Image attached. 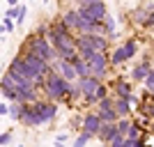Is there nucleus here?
<instances>
[{
  "mask_svg": "<svg viewBox=\"0 0 154 147\" xmlns=\"http://www.w3.org/2000/svg\"><path fill=\"white\" fill-rule=\"evenodd\" d=\"M21 122L26 124V127H42L44 124V120H42V115H39V110L35 103H26L23 106V117H21Z\"/></svg>",
  "mask_w": 154,
  "mask_h": 147,
  "instance_id": "423d86ee",
  "label": "nucleus"
},
{
  "mask_svg": "<svg viewBox=\"0 0 154 147\" xmlns=\"http://www.w3.org/2000/svg\"><path fill=\"white\" fill-rule=\"evenodd\" d=\"M129 127H131V120H129V117H120V120H117V131H120V133H127Z\"/></svg>",
  "mask_w": 154,
  "mask_h": 147,
  "instance_id": "412c9836",
  "label": "nucleus"
},
{
  "mask_svg": "<svg viewBox=\"0 0 154 147\" xmlns=\"http://www.w3.org/2000/svg\"><path fill=\"white\" fill-rule=\"evenodd\" d=\"M92 138H94V136H92L90 131H85V129H83V133H81V136L76 138V142H74V145H76V147H83V145H88V142H90Z\"/></svg>",
  "mask_w": 154,
  "mask_h": 147,
  "instance_id": "6ab92c4d",
  "label": "nucleus"
},
{
  "mask_svg": "<svg viewBox=\"0 0 154 147\" xmlns=\"http://www.w3.org/2000/svg\"><path fill=\"white\" fill-rule=\"evenodd\" d=\"M71 81H67V78L60 74V71L53 69L48 76H46L44 81V92H46V99H51V101H64V99H69V92H71Z\"/></svg>",
  "mask_w": 154,
  "mask_h": 147,
  "instance_id": "f257e3e1",
  "label": "nucleus"
},
{
  "mask_svg": "<svg viewBox=\"0 0 154 147\" xmlns=\"http://www.w3.org/2000/svg\"><path fill=\"white\" fill-rule=\"evenodd\" d=\"M26 51L37 53V55H42V58L48 60V62H53V60L58 58V53H55V48H53L48 35H42V32H35V35L26 41Z\"/></svg>",
  "mask_w": 154,
  "mask_h": 147,
  "instance_id": "f03ea898",
  "label": "nucleus"
},
{
  "mask_svg": "<svg viewBox=\"0 0 154 147\" xmlns=\"http://www.w3.org/2000/svg\"><path fill=\"white\" fill-rule=\"evenodd\" d=\"M113 90H115L117 96H124V99H129V96H131V85H129L127 81H122V78L115 83V87H113Z\"/></svg>",
  "mask_w": 154,
  "mask_h": 147,
  "instance_id": "2eb2a0df",
  "label": "nucleus"
},
{
  "mask_svg": "<svg viewBox=\"0 0 154 147\" xmlns=\"http://www.w3.org/2000/svg\"><path fill=\"white\" fill-rule=\"evenodd\" d=\"M147 14H149V12L145 9V7H138V9L134 12V23L145 28V23H147Z\"/></svg>",
  "mask_w": 154,
  "mask_h": 147,
  "instance_id": "dca6fc26",
  "label": "nucleus"
},
{
  "mask_svg": "<svg viewBox=\"0 0 154 147\" xmlns=\"http://www.w3.org/2000/svg\"><path fill=\"white\" fill-rule=\"evenodd\" d=\"M115 110H117V115H120V117H129L134 108H131V101H129V99L115 94Z\"/></svg>",
  "mask_w": 154,
  "mask_h": 147,
  "instance_id": "f8f14e48",
  "label": "nucleus"
},
{
  "mask_svg": "<svg viewBox=\"0 0 154 147\" xmlns=\"http://www.w3.org/2000/svg\"><path fill=\"white\" fill-rule=\"evenodd\" d=\"M5 16H12V19H19V5H16V7H7Z\"/></svg>",
  "mask_w": 154,
  "mask_h": 147,
  "instance_id": "bb28decb",
  "label": "nucleus"
},
{
  "mask_svg": "<svg viewBox=\"0 0 154 147\" xmlns=\"http://www.w3.org/2000/svg\"><path fill=\"white\" fill-rule=\"evenodd\" d=\"M26 14H28V7L19 5V19H16V23H23V21H26Z\"/></svg>",
  "mask_w": 154,
  "mask_h": 147,
  "instance_id": "a878e982",
  "label": "nucleus"
},
{
  "mask_svg": "<svg viewBox=\"0 0 154 147\" xmlns=\"http://www.w3.org/2000/svg\"><path fill=\"white\" fill-rule=\"evenodd\" d=\"M117 133V122H103V127H101V131H99V140L101 142H106V145H110V140H113V136Z\"/></svg>",
  "mask_w": 154,
  "mask_h": 147,
  "instance_id": "9b49d317",
  "label": "nucleus"
},
{
  "mask_svg": "<svg viewBox=\"0 0 154 147\" xmlns=\"http://www.w3.org/2000/svg\"><path fill=\"white\" fill-rule=\"evenodd\" d=\"M101 127H103V120L99 117V113H88V115L83 117V129H85V131H90L94 138L99 136Z\"/></svg>",
  "mask_w": 154,
  "mask_h": 147,
  "instance_id": "6e6552de",
  "label": "nucleus"
},
{
  "mask_svg": "<svg viewBox=\"0 0 154 147\" xmlns=\"http://www.w3.org/2000/svg\"><path fill=\"white\" fill-rule=\"evenodd\" d=\"M149 69H152V64H149V60H143V62H138L131 69V81H138V83H145V78H147Z\"/></svg>",
  "mask_w": 154,
  "mask_h": 147,
  "instance_id": "9d476101",
  "label": "nucleus"
},
{
  "mask_svg": "<svg viewBox=\"0 0 154 147\" xmlns=\"http://www.w3.org/2000/svg\"><path fill=\"white\" fill-rule=\"evenodd\" d=\"M60 19H62V23L69 28L71 32H81V12H78V9H67Z\"/></svg>",
  "mask_w": 154,
  "mask_h": 147,
  "instance_id": "1a4fd4ad",
  "label": "nucleus"
},
{
  "mask_svg": "<svg viewBox=\"0 0 154 147\" xmlns=\"http://www.w3.org/2000/svg\"><path fill=\"white\" fill-rule=\"evenodd\" d=\"M101 23H103V35H108V37H115L117 35V23L110 14H106V19H103Z\"/></svg>",
  "mask_w": 154,
  "mask_h": 147,
  "instance_id": "4468645a",
  "label": "nucleus"
},
{
  "mask_svg": "<svg viewBox=\"0 0 154 147\" xmlns=\"http://www.w3.org/2000/svg\"><path fill=\"white\" fill-rule=\"evenodd\" d=\"M42 2H44V5H46V2H51V0H42Z\"/></svg>",
  "mask_w": 154,
  "mask_h": 147,
  "instance_id": "7c9ffc66",
  "label": "nucleus"
},
{
  "mask_svg": "<svg viewBox=\"0 0 154 147\" xmlns=\"http://www.w3.org/2000/svg\"><path fill=\"white\" fill-rule=\"evenodd\" d=\"M124 48H127V53H129V58H134L136 53H138V41H136V39H127V41H124Z\"/></svg>",
  "mask_w": 154,
  "mask_h": 147,
  "instance_id": "a211bd4d",
  "label": "nucleus"
},
{
  "mask_svg": "<svg viewBox=\"0 0 154 147\" xmlns=\"http://www.w3.org/2000/svg\"><path fill=\"white\" fill-rule=\"evenodd\" d=\"M55 142H67V133H58L55 136Z\"/></svg>",
  "mask_w": 154,
  "mask_h": 147,
  "instance_id": "c85d7f7f",
  "label": "nucleus"
},
{
  "mask_svg": "<svg viewBox=\"0 0 154 147\" xmlns=\"http://www.w3.org/2000/svg\"><path fill=\"white\" fill-rule=\"evenodd\" d=\"M103 96H108V87H106V85L101 83V85H99V90H97V92H94V99H97V103L101 101Z\"/></svg>",
  "mask_w": 154,
  "mask_h": 147,
  "instance_id": "5701e85b",
  "label": "nucleus"
},
{
  "mask_svg": "<svg viewBox=\"0 0 154 147\" xmlns=\"http://www.w3.org/2000/svg\"><path fill=\"white\" fill-rule=\"evenodd\" d=\"M23 2H26V0H23Z\"/></svg>",
  "mask_w": 154,
  "mask_h": 147,
  "instance_id": "2f4dec72",
  "label": "nucleus"
},
{
  "mask_svg": "<svg viewBox=\"0 0 154 147\" xmlns=\"http://www.w3.org/2000/svg\"><path fill=\"white\" fill-rule=\"evenodd\" d=\"M9 110H12V101L7 103V99H5V101L0 103V115H2V117H7V115H9Z\"/></svg>",
  "mask_w": 154,
  "mask_h": 147,
  "instance_id": "b1692460",
  "label": "nucleus"
},
{
  "mask_svg": "<svg viewBox=\"0 0 154 147\" xmlns=\"http://www.w3.org/2000/svg\"><path fill=\"white\" fill-rule=\"evenodd\" d=\"M124 140H127V133H120L117 131L113 136V140H110V147H124Z\"/></svg>",
  "mask_w": 154,
  "mask_h": 147,
  "instance_id": "aec40b11",
  "label": "nucleus"
},
{
  "mask_svg": "<svg viewBox=\"0 0 154 147\" xmlns=\"http://www.w3.org/2000/svg\"><path fill=\"white\" fill-rule=\"evenodd\" d=\"M14 21L12 16H2V37L5 35H14Z\"/></svg>",
  "mask_w": 154,
  "mask_h": 147,
  "instance_id": "f3484780",
  "label": "nucleus"
},
{
  "mask_svg": "<svg viewBox=\"0 0 154 147\" xmlns=\"http://www.w3.org/2000/svg\"><path fill=\"white\" fill-rule=\"evenodd\" d=\"M12 133H7V131H2V133H0V145H12Z\"/></svg>",
  "mask_w": 154,
  "mask_h": 147,
  "instance_id": "393cba45",
  "label": "nucleus"
},
{
  "mask_svg": "<svg viewBox=\"0 0 154 147\" xmlns=\"http://www.w3.org/2000/svg\"><path fill=\"white\" fill-rule=\"evenodd\" d=\"M99 85H101V81L97 76H85V78H78V87H81V92H83V99L88 103H97L94 99V92L99 90Z\"/></svg>",
  "mask_w": 154,
  "mask_h": 147,
  "instance_id": "39448f33",
  "label": "nucleus"
},
{
  "mask_svg": "<svg viewBox=\"0 0 154 147\" xmlns=\"http://www.w3.org/2000/svg\"><path fill=\"white\" fill-rule=\"evenodd\" d=\"M35 106H37L39 115H42V120L44 122H51L53 117L58 115V101H35Z\"/></svg>",
  "mask_w": 154,
  "mask_h": 147,
  "instance_id": "0eeeda50",
  "label": "nucleus"
},
{
  "mask_svg": "<svg viewBox=\"0 0 154 147\" xmlns=\"http://www.w3.org/2000/svg\"><path fill=\"white\" fill-rule=\"evenodd\" d=\"M145 28H154V9L147 14V23H145Z\"/></svg>",
  "mask_w": 154,
  "mask_h": 147,
  "instance_id": "cd10ccee",
  "label": "nucleus"
},
{
  "mask_svg": "<svg viewBox=\"0 0 154 147\" xmlns=\"http://www.w3.org/2000/svg\"><path fill=\"white\" fill-rule=\"evenodd\" d=\"M127 60H131V58H129V53H127L124 46H117L115 51L110 53V64H122V62H127Z\"/></svg>",
  "mask_w": 154,
  "mask_h": 147,
  "instance_id": "ddd939ff",
  "label": "nucleus"
},
{
  "mask_svg": "<svg viewBox=\"0 0 154 147\" xmlns=\"http://www.w3.org/2000/svg\"><path fill=\"white\" fill-rule=\"evenodd\" d=\"M88 62H90L92 76H97L99 81H103V78H106V74H108L110 58L106 55V53H101V51H94V53H92V58H88Z\"/></svg>",
  "mask_w": 154,
  "mask_h": 147,
  "instance_id": "7ed1b4c3",
  "label": "nucleus"
},
{
  "mask_svg": "<svg viewBox=\"0 0 154 147\" xmlns=\"http://www.w3.org/2000/svg\"><path fill=\"white\" fill-rule=\"evenodd\" d=\"M78 12H81V16H83V19L94 21V23H101V21L106 19L108 9H106V5H103V0H99V2H94V5H83V7H78Z\"/></svg>",
  "mask_w": 154,
  "mask_h": 147,
  "instance_id": "20e7f679",
  "label": "nucleus"
},
{
  "mask_svg": "<svg viewBox=\"0 0 154 147\" xmlns=\"http://www.w3.org/2000/svg\"><path fill=\"white\" fill-rule=\"evenodd\" d=\"M7 2V7H16V5H21V0H5Z\"/></svg>",
  "mask_w": 154,
  "mask_h": 147,
  "instance_id": "c756f323",
  "label": "nucleus"
},
{
  "mask_svg": "<svg viewBox=\"0 0 154 147\" xmlns=\"http://www.w3.org/2000/svg\"><path fill=\"white\" fill-rule=\"evenodd\" d=\"M145 90H147V92H154V67L149 69L147 78H145Z\"/></svg>",
  "mask_w": 154,
  "mask_h": 147,
  "instance_id": "4be33fe9",
  "label": "nucleus"
}]
</instances>
